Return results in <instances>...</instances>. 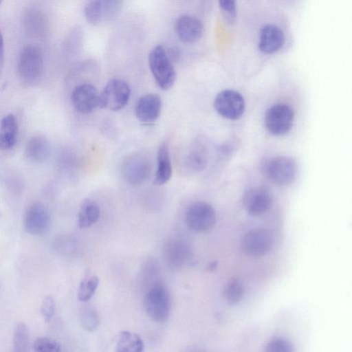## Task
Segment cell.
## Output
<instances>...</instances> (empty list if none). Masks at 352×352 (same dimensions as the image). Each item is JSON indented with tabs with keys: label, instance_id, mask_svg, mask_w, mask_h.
Here are the masks:
<instances>
[{
	"label": "cell",
	"instance_id": "cell-22",
	"mask_svg": "<svg viewBox=\"0 0 352 352\" xmlns=\"http://www.w3.org/2000/svg\"><path fill=\"white\" fill-rule=\"evenodd\" d=\"M142 339L136 333L123 331L120 333L116 352H144Z\"/></svg>",
	"mask_w": 352,
	"mask_h": 352
},
{
	"label": "cell",
	"instance_id": "cell-25",
	"mask_svg": "<svg viewBox=\"0 0 352 352\" xmlns=\"http://www.w3.org/2000/svg\"><path fill=\"white\" fill-rule=\"evenodd\" d=\"M223 295L228 304L236 305L239 303L244 295V288L242 283L238 279H231L224 288Z\"/></svg>",
	"mask_w": 352,
	"mask_h": 352
},
{
	"label": "cell",
	"instance_id": "cell-30",
	"mask_svg": "<svg viewBox=\"0 0 352 352\" xmlns=\"http://www.w3.org/2000/svg\"><path fill=\"white\" fill-rule=\"evenodd\" d=\"M34 352H60V344L54 340L41 337L34 342Z\"/></svg>",
	"mask_w": 352,
	"mask_h": 352
},
{
	"label": "cell",
	"instance_id": "cell-2",
	"mask_svg": "<svg viewBox=\"0 0 352 352\" xmlns=\"http://www.w3.org/2000/svg\"><path fill=\"white\" fill-rule=\"evenodd\" d=\"M148 65L160 89L167 90L173 85L176 72L163 46L156 45L152 48L148 54Z\"/></svg>",
	"mask_w": 352,
	"mask_h": 352
},
{
	"label": "cell",
	"instance_id": "cell-11",
	"mask_svg": "<svg viewBox=\"0 0 352 352\" xmlns=\"http://www.w3.org/2000/svg\"><path fill=\"white\" fill-rule=\"evenodd\" d=\"M50 216L47 208L41 203H34L27 210L24 226L26 231L34 235L44 233L49 227Z\"/></svg>",
	"mask_w": 352,
	"mask_h": 352
},
{
	"label": "cell",
	"instance_id": "cell-20",
	"mask_svg": "<svg viewBox=\"0 0 352 352\" xmlns=\"http://www.w3.org/2000/svg\"><path fill=\"white\" fill-rule=\"evenodd\" d=\"M18 124L14 115L4 116L0 122V149L9 150L16 142Z\"/></svg>",
	"mask_w": 352,
	"mask_h": 352
},
{
	"label": "cell",
	"instance_id": "cell-31",
	"mask_svg": "<svg viewBox=\"0 0 352 352\" xmlns=\"http://www.w3.org/2000/svg\"><path fill=\"white\" fill-rule=\"evenodd\" d=\"M219 8L226 21L233 23L236 18V8L234 1L221 0L219 1Z\"/></svg>",
	"mask_w": 352,
	"mask_h": 352
},
{
	"label": "cell",
	"instance_id": "cell-18",
	"mask_svg": "<svg viewBox=\"0 0 352 352\" xmlns=\"http://www.w3.org/2000/svg\"><path fill=\"white\" fill-rule=\"evenodd\" d=\"M50 151V144L47 138L42 135H36L27 143L25 155L32 162L43 163L48 158Z\"/></svg>",
	"mask_w": 352,
	"mask_h": 352
},
{
	"label": "cell",
	"instance_id": "cell-29",
	"mask_svg": "<svg viewBox=\"0 0 352 352\" xmlns=\"http://www.w3.org/2000/svg\"><path fill=\"white\" fill-rule=\"evenodd\" d=\"M264 352H294V346L285 338H274L267 342Z\"/></svg>",
	"mask_w": 352,
	"mask_h": 352
},
{
	"label": "cell",
	"instance_id": "cell-24",
	"mask_svg": "<svg viewBox=\"0 0 352 352\" xmlns=\"http://www.w3.org/2000/svg\"><path fill=\"white\" fill-rule=\"evenodd\" d=\"M29 343L28 329L25 324H18L14 331L12 339L13 352H27Z\"/></svg>",
	"mask_w": 352,
	"mask_h": 352
},
{
	"label": "cell",
	"instance_id": "cell-23",
	"mask_svg": "<svg viewBox=\"0 0 352 352\" xmlns=\"http://www.w3.org/2000/svg\"><path fill=\"white\" fill-rule=\"evenodd\" d=\"M99 278L96 276L85 277L80 283L78 290V299L80 302L89 300L94 295L98 285Z\"/></svg>",
	"mask_w": 352,
	"mask_h": 352
},
{
	"label": "cell",
	"instance_id": "cell-1",
	"mask_svg": "<svg viewBox=\"0 0 352 352\" xmlns=\"http://www.w3.org/2000/svg\"><path fill=\"white\" fill-rule=\"evenodd\" d=\"M144 306L149 318L157 323L168 318L171 300L166 286L160 282L154 283L146 292Z\"/></svg>",
	"mask_w": 352,
	"mask_h": 352
},
{
	"label": "cell",
	"instance_id": "cell-7",
	"mask_svg": "<svg viewBox=\"0 0 352 352\" xmlns=\"http://www.w3.org/2000/svg\"><path fill=\"white\" fill-rule=\"evenodd\" d=\"M297 171L295 160L286 155L278 156L270 160L265 166L267 178L279 186L288 185L294 179Z\"/></svg>",
	"mask_w": 352,
	"mask_h": 352
},
{
	"label": "cell",
	"instance_id": "cell-16",
	"mask_svg": "<svg viewBox=\"0 0 352 352\" xmlns=\"http://www.w3.org/2000/svg\"><path fill=\"white\" fill-rule=\"evenodd\" d=\"M285 41L281 28L274 24H266L260 31L258 47L265 53H274L282 47Z\"/></svg>",
	"mask_w": 352,
	"mask_h": 352
},
{
	"label": "cell",
	"instance_id": "cell-14",
	"mask_svg": "<svg viewBox=\"0 0 352 352\" xmlns=\"http://www.w3.org/2000/svg\"><path fill=\"white\" fill-rule=\"evenodd\" d=\"M204 26L201 21L192 14H182L175 22V31L180 41L193 43L202 35Z\"/></svg>",
	"mask_w": 352,
	"mask_h": 352
},
{
	"label": "cell",
	"instance_id": "cell-9",
	"mask_svg": "<svg viewBox=\"0 0 352 352\" xmlns=\"http://www.w3.org/2000/svg\"><path fill=\"white\" fill-rule=\"evenodd\" d=\"M274 236L272 232L264 228H254L243 237L242 249L252 256H261L266 254L272 248Z\"/></svg>",
	"mask_w": 352,
	"mask_h": 352
},
{
	"label": "cell",
	"instance_id": "cell-19",
	"mask_svg": "<svg viewBox=\"0 0 352 352\" xmlns=\"http://www.w3.org/2000/svg\"><path fill=\"white\" fill-rule=\"evenodd\" d=\"M173 173L171 159L168 145L162 142L157 151V167L155 174L154 184L163 185L168 182Z\"/></svg>",
	"mask_w": 352,
	"mask_h": 352
},
{
	"label": "cell",
	"instance_id": "cell-15",
	"mask_svg": "<svg viewBox=\"0 0 352 352\" xmlns=\"http://www.w3.org/2000/svg\"><path fill=\"white\" fill-rule=\"evenodd\" d=\"M122 170L125 179L131 184L137 185L147 179L151 172V165L144 157L135 156L125 162Z\"/></svg>",
	"mask_w": 352,
	"mask_h": 352
},
{
	"label": "cell",
	"instance_id": "cell-4",
	"mask_svg": "<svg viewBox=\"0 0 352 352\" xmlns=\"http://www.w3.org/2000/svg\"><path fill=\"white\" fill-rule=\"evenodd\" d=\"M131 89L126 82L122 79L110 80L99 94V107L116 111L124 108L130 98Z\"/></svg>",
	"mask_w": 352,
	"mask_h": 352
},
{
	"label": "cell",
	"instance_id": "cell-33",
	"mask_svg": "<svg viewBox=\"0 0 352 352\" xmlns=\"http://www.w3.org/2000/svg\"><path fill=\"white\" fill-rule=\"evenodd\" d=\"M5 63L4 41L1 30H0V78L2 75Z\"/></svg>",
	"mask_w": 352,
	"mask_h": 352
},
{
	"label": "cell",
	"instance_id": "cell-26",
	"mask_svg": "<svg viewBox=\"0 0 352 352\" xmlns=\"http://www.w3.org/2000/svg\"><path fill=\"white\" fill-rule=\"evenodd\" d=\"M80 318L82 327L88 331H94L99 326V315L91 307H85L81 311Z\"/></svg>",
	"mask_w": 352,
	"mask_h": 352
},
{
	"label": "cell",
	"instance_id": "cell-6",
	"mask_svg": "<svg viewBox=\"0 0 352 352\" xmlns=\"http://www.w3.org/2000/svg\"><path fill=\"white\" fill-rule=\"evenodd\" d=\"M294 119L293 109L287 104L278 103L270 107L265 114V125L272 134L287 133L292 126Z\"/></svg>",
	"mask_w": 352,
	"mask_h": 352
},
{
	"label": "cell",
	"instance_id": "cell-10",
	"mask_svg": "<svg viewBox=\"0 0 352 352\" xmlns=\"http://www.w3.org/2000/svg\"><path fill=\"white\" fill-rule=\"evenodd\" d=\"M99 94L92 84L79 85L72 91L71 95L72 105L80 113H90L99 107Z\"/></svg>",
	"mask_w": 352,
	"mask_h": 352
},
{
	"label": "cell",
	"instance_id": "cell-17",
	"mask_svg": "<svg viewBox=\"0 0 352 352\" xmlns=\"http://www.w3.org/2000/svg\"><path fill=\"white\" fill-rule=\"evenodd\" d=\"M190 256V248L185 241L173 240L165 245L164 256L170 267H181L189 261Z\"/></svg>",
	"mask_w": 352,
	"mask_h": 352
},
{
	"label": "cell",
	"instance_id": "cell-34",
	"mask_svg": "<svg viewBox=\"0 0 352 352\" xmlns=\"http://www.w3.org/2000/svg\"><path fill=\"white\" fill-rule=\"evenodd\" d=\"M1 3V1H0V4Z\"/></svg>",
	"mask_w": 352,
	"mask_h": 352
},
{
	"label": "cell",
	"instance_id": "cell-21",
	"mask_svg": "<svg viewBox=\"0 0 352 352\" xmlns=\"http://www.w3.org/2000/svg\"><path fill=\"white\" fill-rule=\"evenodd\" d=\"M100 214V206L96 201L90 199H84L78 213V227L87 228L92 226L99 219Z\"/></svg>",
	"mask_w": 352,
	"mask_h": 352
},
{
	"label": "cell",
	"instance_id": "cell-27",
	"mask_svg": "<svg viewBox=\"0 0 352 352\" xmlns=\"http://www.w3.org/2000/svg\"><path fill=\"white\" fill-rule=\"evenodd\" d=\"M84 13L86 20L91 24L98 23L102 15V4L100 1H89L85 6Z\"/></svg>",
	"mask_w": 352,
	"mask_h": 352
},
{
	"label": "cell",
	"instance_id": "cell-28",
	"mask_svg": "<svg viewBox=\"0 0 352 352\" xmlns=\"http://www.w3.org/2000/svg\"><path fill=\"white\" fill-rule=\"evenodd\" d=\"M187 163L189 167L195 171L204 169L207 163L204 151L199 148L192 150L188 156Z\"/></svg>",
	"mask_w": 352,
	"mask_h": 352
},
{
	"label": "cell",
	"instance_id": "cell-12",
	"mask_svg": "<svg viewBox=\"0 0 352 352\" xmlns=\"http://www.w3.org/2000/svg\"><path fill=\"white\" fill-rule=\"evenodd\" d=\"M272 195L265 187L258 186L250 189L243 199L246 211L252 216L261 215L270 208Z\"/></svg>",
	"mask_w": 352,
	"mask_h": 352
},
{
	"label": "cell",
	"instance_id": "cell-13",
	"mask_svg": "<svg viewBox=\"0 0 352 352\" xmlns=\"http://www.w3.org/2000/svg\"><path fill=\"white\" fill-rule=\"evenodd\" d=\"M162 100L155 94H146L142 96L136 102L135 114L138 120L143 123L155 122L162 111Z\"/></svg>",
	"mask_w": 352,
	"mask_h": 352
},
{
	"label": "cell",
	"instance_id": "cell-5",
	"mask_svg": "<svg viewBox=\"0 0 352 352\" xmlns=\"http://www.w3.org/2000/svg\"><path fill=\"white\" fill-rule=\"evenodd\" d=\"M185 221L192 231L202 232L212 228L216 223V213L211 205L204 201L190 204L186 210Z\"/></svg>",
	"mask_w": 352,
	"mask_h": 352
},
{
	"label": "cell",
	"instance_id": "cell-32",
	"mask_svg": "<svg viewBox=\"0 0 352 352\" xmlns=\"http://www.w3.org/2000/svg\"><path fill=\"white\" fill-rule=\"evenodd\" d=\"M56 311V304L51 296H46L41 303V313L44 321L50 322L54 316Z\"/></svg>",
	"mask_w": 352,
	"mask_h": 352
},
{
	"label": "cell",
	"instance_id": "cell-3",
	"mask_svg": "<svg viewBox=\"0 0 352 352\" xmlns=\"http://www.w3.org/2000/svg\"><path fill=\"white\" fill-rule=\"evenodd\" d=\"M44 69L43 56L41 50L34 45H27L21 50L17 63L20 78L33 82L41 77Z\"/></svg>",
	"mask_w": 352,
	"mask_h": 352
},
{
	"label": "cell",
	"instance_id": "cell-8",
	"mask_svg": "<svg viewBox=\"0 0 352 352\" xmlns=\"http://www.w3.org/2000/svg\"><path fill=\"white\" fill-rule=\"evenodd\" d=\"M214 107L223 118L236 120L244 113L245 100L243 96L238 91L225 89L216 96L214 100Z\"/></svg>",
	"mask_w": 352,
	"mask_h": 352
},
{
	"label": "cell",
	"instance_id": "cell-35",
	"mask_svg": "<svg viewBox=\"0 0 352 352\" xmlns=\"http://www.w3.org/2000/svg\"><path fill=\"white\" fill-rule=\"evenodd\" d=\"M0 218H1V212H0Z\"/></svg>",
	"mask_w": 352,
	"mask_h": 352
}]
</instances>
